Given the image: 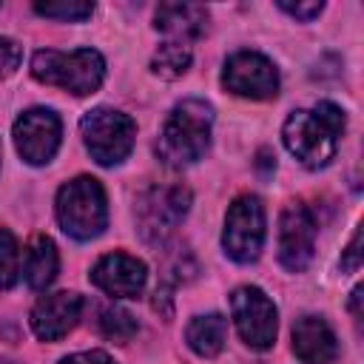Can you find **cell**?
<instances>
[{"instance_id": "obj_1", "label": "cell", "mask_w": 364, "mask_h": 364, "mask_svg": "<svg viewBox=\"0 0 364 364\" xmlns=\"http://www.w3.org/2000/svg\"><path fill=\"white\" fill-rule=\"evenodd\" d=\"M344 111L333 102H318L313 111H293L284 119L282 139L304 168H324L336 156L344 131Z\"/></svg>"}, {"instance_id": "obj_2", "label": "cell", "mask_w": 364, "mask_h": 364, "mask_svg": "<svg viewBox=\"0 0 364 364\" xmlns=\"http://www.w3.org/2000/svg\"><path fill=\"white\" fill-rule=\"evenodd\" d=\"M210 128H213V108L205 100H182L171 108L168 119L159 131V156L173 165H193L205 156L210 145Z\"/></svg>"}, {"instance_id": "obj_3", "label": "cell", "mask_w": 364, "mask_h": 364, "mask_svg": "<svg viewBox=\"0 0 364 364\" xmlns=\"http://www.w3.org/2000/svg\"><path fill=\"white\" fill-rule=\"evenodd\" d=\"M31 77L46 85H57L77 97H85L102 85L105 60L94 48H77V51L43 48L31 57Z\"/></svg>"}, {"instance_id": "obj_4", "label": "cell", "mask_w": 364, "mask_h": 364, "mask_svg": "<svg viewBox=\"0 0 364 364\" xmlns=\"http://www.w3.org/2000/svg\"><path fill=\"white\" fill-rule=\"evenodd\" d=\"M54 210H57L60 228L80 242L100 236L108 225L105 191L94 176H77V179L65 182L57 191Z\"/></svg>"}, {"instance_id": "obj_5", "label": "cell", "mask_w": 364, "mask_h": 364, "mask_svg": "<svg viewBox=\"0 0 364 364\" xmlns=\"http://www.w3.org/2000/svg\"><path fill=\"white\" fill-rule=\"evenodd\" d=\"M80 134L100 165H119L134 148L136 125L117 108H94L80 119Z\"/></svg>"}, {"instance_id": "obj_6", "label": "cell", "mask_w": 364, "mask_h": 364, "mask_svg": "<svg viewBox=\"0 0 364 364\" xmlns=\"http://www.w3.org/2000/svg\"><path fill=\"white\" fill-rule=\"evenodd\" d=\"M262 245H264V208L259 196L253 193L236 196L225 216V230H222L225 253L233 262L247 264L259 259Z\"/></svg>"}, {"instance_id": "obj_7", "label": "cell", "mask_w": 364, "mask_h": 364, "mask_svg": "<svg viewBox=\"0 0 364 364\" xmlns=\"http://www.w3.org/2000/svg\"><path fill=\"white\" fill-rule=\"evenodd\" d=\"M230 313L239 336L253 350H267L276 341V304L259 287H239L230 296Z\"/></svg>"}, {"instance_id": "obj_8", "label": "cell", "mask_w": 364, "mask_h": 364, "mask_svg": "<svg viewBox=\"0 0 364 364\" xmlns=\"http://www.w3.org/2000/svg\"><path fill=\"white\" fill-rule=\"evenodd\" d=\"M222 85L236 97L270 100L279 94V71L273 60L259 51H236L222 68Z\"/></svg>"}, {"instance_id": "obj_9", "label": "cell", "mask_w": 364, "mask_h": 364, "mask_svg": "<svg viewBox=\"0 0 364 364\" xmlns=\"http://www.w3.org/2000/svg\"><path fill=\"white\" fill-rule=\"evenodd\" d=\"M191 205V191L182 185H162L151 188L139 199V230L148 242H162L168 233L176 230V225L185 219Z\"/></svg>"}, {"instance_id": "obj_10", "label": "cell", "mask_w": 364, "mask_h": 364, "mask_svg": "<svg viewBox=\"0 0 364 364\" xmlns=\"http://www.w3.org/2000/svg\"><path fill=\"white\" fill-rule=\"evenodd\" d=\"M63 139L60 117L51 108H31L14 122V145L17 154L28 165H46L54 159Z\"/></svg>"}, {"instance_id": "obj_11", "label": "cell", "mask_w": 364, "mask_h": 364, "mask_svg": "<svg viewBox=\"0 0 364 364\" xmlns=\"http://www.w3.org/2000/svg\"><path fill=\"white\" fill-rule=\"evenodd\" d=\"M316 250V219L301 202H290L279 219V262L299 273L313 262Z\"/></svg>"}, {"instance_id": "obj_12", "label": "cell", "mask_w": 364, "mask_h": 364, "mask_svg": "<svg viewBox=\"0 0 364 364\" xmlns=\"http://www.w3.org/2000/svg\"><path fill=\"white\" fill-rule=\"evenodd\" d=\"M82 316V296L71 290L43 296L31 310V330L43 341H57L68 336Z\"/></svg>"}, {"instance_id": "obj_13", "label": "cell", "mask_w": 364, "mask_h": 364, "mask_svg": "<svg viewBox=\"0 0 364 364\" xmlns=\"http://www.w3.org/2000/svg\"><path fill=\"white\" fill-rule=\"evenodd\" d=\"M145 279H148L145 262H139L131 253H108L91 270V282L102 293H108L114 299H134V296H139L142 287H145Z\"/></svg>"}, {"instance_id": "obj_14", "label": "cell", "mask_w": 364, "mask_h": 364, "mask_svg": "<svg viewBox=\"0 0 364 364\" xmlns=\"http://www.w3.org/2000/svg\"><path fill=\"white\" fill-rule=\"evenodd\" d=\"M293 353L304 364H333L338 358L333 327L321 316H301L293 324Z\"/></svg>"}, {"instance_id": "obj_15", "label": "cell", "mask_w": 364, "mask_h": 364, "mask_svg": "<svg viewBox=\"0 0 364 364\" xmlns=\"http://www.w3.org/2000/svg\"><path fill=\"white\" fill-rule=\"evenodd\" d=\"M154 28L168 34L171 43H191L208 31V9L199 3H159Z\"/></svg>"}, {"instance_id": "obj_16", "label": "cell", "mask_w": 364, "mask_h": 364, "mask_svg": "<svg viewBox=\"0 0 364 364\" xmlns=\"http://www.w3.org/2000/svg\"><path fill=\"white\" fill-rule=\"evenodd\" d=\"M57 267H60L57 245H54L46 233H37V236L28 242L26 264H23V273H26L28 287H34V290H46V287L54 282Z\"/></svg>"}, {"instance_id": "obj_17", "label": "cell", "mask_w": 364, "mask_h": 364, "mask_svg": "<svg viewBox=\"0 0 364 364\" xmlns=\"http://www.w3.org/2000/svg\"><path fill=\"white\" fill-rule=\"evenodd\" d=\"M228 338V321L219 313H205V316H193L188 330H185V341L188 347L202 355V358H213L222 353Z\"/></svg>"}, {"instance_id": "obj_18", "label": "cell", "mask_w": 364, "mask_h": 364, "mask_svg": "<svg viewBox=\"0 0 364 364\" xmlns=\"http://www.w3.org/2000/svg\"><path fill=\"white\" fill-rule=\"evenodd\" d=\"M191 46L185 43H162L151 57V71L162 80H176L191 68Z\"/></svg>"}, {"instance_id": "obj_19", "label": "cell", "mask_w": 364, "mask_h": 364, "mask_svg": "<svg viewBox=\"0 0 364 364\" xmlns=\"http://www.w3.org/2000/svg\"><path fill=\"white\" fill-rule=\"evenodd\" d=\"M136 330H139L136 318L122 307H108V310L100 313V333L105 338H111V341L125 344V341H131L136 336Z\"/></svg>"}, {"instance_id": "obj_20", "label": "cell", "mask_w": 364, "mask_h": 364, "mask_svg": "<svg viewBox=\"0 0 364 364\" xmlns=\"http://www.w3.org/2000/svg\"><path fill=\"white\" fill-rule=\"evenodd\" d=\"M20 279V247L9 228H0V290L14 287Z\"/></svg>"}, {"instance_id": "obj_21", "label": "cell", "mask_w": 364, "mask_h": 364, "mask_svg": "<svg viewBox=\"0 0 364 364\" xmlns=\"http://www.w3.org/2000/svg\"><path fill=\"white\" fill-rule=\"evenodd\" d=\"M34 11L43 17H54V20H68V23H80L85 17L94 14V3H82V0H60V3H34Z\"/></svg>"}, {"instance_id": "obj_22", "label": "cell", "mask_w": 364, "mask_h": 364, "mask_svg": "<svg viewBox=\"0 0 364 364\" xmlns=\"http://www.w3.org/2000/svg\"><path fill=\"white\" fill-rule=\"evenodd\" d=\"M20 60H23L20 46L14 40H9V37H0V80L11 77L17 71V65H20Z\"/></svg>"}, {"instance_id": "obj_23", "label": "cell", "mask_w": 364, "mask_h": 364, "mask_svg": "<svg viewBox=\"0 0 364 364\" xmlns=\"http://www.w3.org/2000/svg\"><path fill=\"white\" fill-rule=\"evenodd\" d=\"M279 9H282V11H287V14H290V17H296V20H313V17H318V14H321L324 3H321V0H304V3L279 0Z\"/></svg>"}, {"instance_id": "obj_24", "label": "cell", "mask_w": 364, "mask_h": 364, "mask_svg": "<svg viewBox=\"0 0 364 364\" xmlns=\"http://www.w3.org/2000/svg\"><path fill=\"white\" fill-rule=\"evenodd\" d=\"M358 264H361V228L353 233V239H350V245H347V250L341 256V267L344 270H358Z\"/></svg>"}, {"instance_id": "obj_25", "label": "cell", "mask_w": 364, "mask_h": 364, "mask_svg": "<svg viewBox=\"0 0 364 364\" xmlns=\"http://www.w3.org/2000/svg\"><path fill=\"white\" fill-rule=\"evenodd\" d=\"M60 364H114V358L102 350H88V353H74V355H65Z\"/></svg>"}, {"instance_id": "obj_26", "label": "cell", "mask_w": 364, "mask_h": 364, "mask_svg": "<svg viewBox=\"0 0 364 364\" xmlns=\"http://www.w3.org/2000/svg\"><path fill=\"white\" fill-rule=\"evenodd\" d=\"M358 301H361V284H358V287L353 290V304H350V307H353V316H355V318H361V307H358Z\"/></svg>"}, {"instance_id": "obj_27", "label": "cell", "mask_w": 364, "mask_h": 364, "mask_svg": "<svg viewBox=\"0 0 364 364\" xmlns=\"http://www.w3.org/2000/svg\"><path fill=\"white\" fill-rule=\"evenodd\" d=\"M0 364H14V361H6V358H0Z\"/></svg>"}]
</instances>
